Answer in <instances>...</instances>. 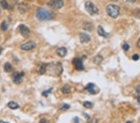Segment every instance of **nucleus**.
Returning <instances> with one entry per match:
<instances>
[{"mask_svg":"<svg viewBox=\"0 0 140 123\" xmlns=\"http://www.w3.org/2000/svg\"><path fill=\"white\" fill-rule=\"evenodd\" d=\"M19 29L20 33L24 37H28L29 34H30V30L24 24H21L19 26Z\"/></svg>","mask_w":140,"mask_h":123,"instance_id":"10","label":"nucleus"},{"mask_svg":"<svg viewBox=\"0 0 140 123\" xmlns=\"http://www.w3.org/2000/svg\"><path fill=\"white\" fill-rule=\"evenodd\" d=\"M83 106L86 108H88V109H90L93 107V104L90 101H85L83 103Z\"/></svg>","mask_w":140,"mask_h":123,"instance_id":"23","label":"nucleus"},{"mask_svg":"<svg viewBox=\"0 0 140 123\" xmlns=\"http://www.w3.org/2000/svg\"><path fill=\"white\" fill-rule=\"evenodd\" d=\"M47 6L55 9H59L63 7L64 3L63 0H51L47 3Z\"/></svg>","mask_w":140,"mask_h":123,"instance_id":"5","label":"nucleus"},{"mask_svg":"<svg viewBox=\"0 0 140 123\" xmlns=\"http://www.w3.org/2000/svg\"><path fill=\"white\" fill-rule=\"evenodd\" d=\"M137 46L139 48H140V39H139L138 41V42H137Z\"/></svg>","mask_w":140,"mask_h":123,"instance_id":"32","label":"nucleus"},{"mask_svg":"<svg viewBox=\"0 0 140 123\" xmlns=\"http://www.w3.org/2000/svg\"><path fill=\"white\" fill-rule=\"evenodd\" d=\"M0 3H1V5L3 9H6L9 8V5H8V2L6 1V0H1Z\"/></svg>","mask_w":140,"mask_h":123,"instance_id":"22","label":"nucleus"},{"mask_svg":"<svg viewBox=\"0 0 140 123\" xmlns=\"http://www.w3.org/2000/svg\"><path fill=\"white\" fill-rule=\"evenodd\" d=\"M60 90H61L62 93H64V94H69V93L71 92V88L70 86L66 85L64 86Z\"/></svg>","mask_w":140,"mask_h":123,"instance_id":"18","label":"nucleus"},{"mask_svg":"<svg viewBox=\"0 0 140 123\" xmlns=\"http://www.w3.org/2000/svg\"><path fill=\"white\" fill-rule=\"evenodd\" d=\"M127 1L128 2H130V3H134V2H135L136 0H127Z\"/></svg>","mask_w":140,"mask_h":123,"instance_id":"33","label":"nucleus"},{"mask_svg":"<svg viewBox=\"0 0 140 123\" xmlns=\"http://www.w3.org/2000/svg\"><path fill=\"white\" fill-rule=\"evenodd\" d=\"M85 8L89 14L90 15H95L98 12V9L92 1H88L85 4Z\"/></svg>","mask_w":140,"mask_h":123,"instance_id":"4","label":"nucleus"},{"mask_svg":"<svg viewBox=\"0 0 140 123\" xmlns=\"http://www.w3.org/2000/svg\"><path fill=\"white\" fill-rule=\"evenodd\" d=\"M138 103H140V96H139L138 97Z\"/></svg>","mask_w":140,"mask_h":123,"instance_id":"35","label":"nucleus"},{"mask_svg":"<svg viewBox=\"0 0 140 123\" xmlns=\"http://www.w3.org/2000/svg\"><path fill=\"white\" fill-rule=\"evenodd\" d=\"M36 47V43L33 41H29L21 45V49L23 50H31Z\"/></svg>","mask_w":140,"mask_h":123,"instance_id":"7","label":"nucleus"},{"mask_svg":"<svg viewBox=\"0 0 140 123\" xmlns=\"http://www.w3.org/2000/svg\"><path fill=\"white\" fill-rule=\"evenodd\" d=\"M39 123H49V121L45 118H42L39 121Z\"/></svg>","mask_w":140,"mask_h":123,"instance_id":"28","label":"nucleus"},{"mask_svg":"<svg viewBox=\"0 0 140 123\" xmlns=\"http://www.w3.org/2000/svg\"><path fill=\"white\" fill-rule=\"evenodd\" d=\"M111 1H116L118 0H111Z\"/></svg>","mask_w":140,"mask_h":123,"instance_id":"37","label":"nucleus"},{"mask_svg":"<svg viewBox=\"0 0 140 123\" xmlns=\"http://www.w3.org/2000/svg\"><path fill=\"white\" fill-rule=\"evenodd\" d=\"M0 27H1V29L3 31L5 32L8 30V24H7V23H6V21H3L1 24V26H0Z\"/></svg>","mask_w":140,"mask_h":123,"instance_id":"20","label":"nucleus"},{"mask_svg":"<svg viewBox=\"0 0 140 123\" xmlns=\"http://www.w3.org/2000/svg\"><path fill=\"white\" fill-rule=\"evenodd\" d=\"M1 50H2L1 49H0V54H1Z\"/></svg>","mask_w":140,"mask_h":123,"instance_id":"38","label":"nucleus"},{"mask_svg":"<svg viewBox=\"0 0 140 123\" xmlns=\"http://www.w3.org/2000/svg\"><path fill=\"white\" fill-rule=\"evenodd\" d=\"M52 89H53L52 88H51L49 89V90H45V91H44V92L42 93V95L43 96H44V97H47V96H48L49 94L52 92Z\"/></svg>","mask_w":140,"mask_h":123,"instance_id":"24","label":"nucleus"},{"mask_svg":"<svg viewBox=\"0 0 140 123\" xmlns=\"http://www.w3.org/2000/svg\"><path fill=\"white\" fill-rule=\"evenodd\" d=\"M70 108V106L69 105H68V104H63L62 105L60 106V110L64 111V110H69Z\"/></svg>","mask_w":140,"mask_h":123,"instance_id":"25","label":"nucleus"},{"mask_svg":"<svg viewBox=\"0 0 140 123\" xmlns=\"http://www.w3.org/2000/svg\"><path fill=\"white\" fill-rule=\"evenodd\" d=\"M130 49V45H128L127 43H125L123 45V49L125 50V51H128V50Z\"/></svg>","mask_w":140,"mask_h":123,"instance_id":"26","label":"nucleus"},{"mask_svg":"<svg viewBox=\"0 0 140 123\" xmlns=\"http://www.w3.org/2000/svg\"><path fill=\"white\" fill-rule=\"evenodd\" d=\"M74 123H79V118L77 116L75 117V118H74Z\"/></svg>","mask_w":140,"mask_h":123,"instance_id":"30","label":"nucleus"},{"mask_svg":"<svg viewBox=\"0 0 140 123\" xmlns=\"http://www.w3.org/2000/svg\"><path fill=\"white\" fill-rule=\"evenodd\" d=\"M126 123H133L131 121H127Z\"/></svg>","mask_w":140,"mask_h":123,"instance_id":"36","label":"nucleus"},{"mask_svg":"<svg viewBox=\"0 0 140 123\" xmlns=\"http://www.w3.org/2000/svg\"><path fill=\"white\" fill-rule=\"evenodd\" d=\"M0 12H1V9H0Z\"/></svg>","mask_w":140,"mask_h":123,"instance_id":"39","label":"nucleus"},{"mask_svg":"<svg viewBox=\"0 0 140 123\" xmlns=\"http://www.w3.org/2000/svg\"><path fill=\"white\" fill-rule=\"evenodd\" d=\"M89 123H98V121H97V119H96L93 118L90 121Z\"/></svg>","mask_w":140,"mask_h":123,"instance_id":"29","label":"nucleus"},{"mask_svg":"<svg viewBox=\"0 0 140 123\" xmlns=\"http://www.w3.org/2000/svg\"><path fill=\"white\" fill-rule=\"evenodd\" d=\"M56 53H57V55L59 56V57H64L67 55V49L65 47H60V48L56 50Z\"/></svg>","mask_w":140,"mask_h":123,"instance_id":"13","label":"nucleus"},{"mask_svg":"<svg viewBox=\"0 0 140 123\" xmlns=\"http://www.w3.org/2000/svg\"><path fill=\"white\" fill-rule=\"evenodd\" d=\"M13 70L12 65L9 62H6L4 65V71L6 73H9Z\"/></svg>","mask_w":140,"mask_h":123,"instance_id":"16","label":"nucleus"},{"mask_svg":"<svg viewBox=\"0 0 140 123\" xmlns=\"http://www.w3.org/2000/svg\"><path fill=\"white\" fill-rule=\"evenodd\" d=\"M83 29H85V30L90 31H92V29H93V25H92L91 23H86L84 24V27H83Z\"/></svg>","mask_w":140,"mask_h":123,"instance_id":"21","label":"nucleus"},{"mask_svg":"<svg viewBox=\"0 0 140 123\" xmlns=\"http://www.w3.org/2000/svg\"><path fill=\"white\" fill-rule=\"evenodd\" d=\"M83 114H84L85 116H86L85 117H87V119H90V116H89V115H88L87 114H86V113H83Z\"/></svg>","mask_w":140,"mask_h":123,"instance_id":"31","label":"nucleus"},{"mask_svg":"<svg viewBox=\"0 0 140 123\" xmlns=\"http://www.w3.org/2000/svg\"><path fill=\"white\" fill-rule=\"evenodd\" d=\"M85 90H87L89 93L92 94V95H95V94H96L98 92V89L97 88V87L95 86V84L92 83H90L86 86Z\"/></svg>","mask_w":140,"mask_h":123,"instance_id":"9","label":"nucleus"},{"mask_svg":"<svg viewBox=\"0 0 140 123\" xmlns=\"http://www.w3.org/2000/svg\"><path fill=\"white\" fill-rule=\"evenodd\" d=\"M0 123H9L8 122H6V121H0Z\"/></svg>","mask_w":140,"mask_h":123,"instance_id":"34","label":"nucleus"},{"mask_svg":"<svg viewBox=\"0 0 140 123\" xmlns=\"http://www.w3.org/2000/svg\"><path fill=\"white\" fill-rule=\"evenodd\" d=\"M97 32H98V34L99 36H102V37L105 38L108 37L109 34H108L107 32H106L105 31V30H104L102 26H98V29H97Z\"/></svg>","mask_w":140,"mask_h":123,"instance_id":"14","label":"nucleus"},{"mask_svg":"<svg viewBox=\"0 0 140 123\" xmlns=\"http://www.w3.org/2000/svg\"><path fill=\"white\" fill-rule=\"evenodd\" d=\"M73 63H74V66H75V69L77 70L80 71L84 70V67H83L82 59L76 57V58H75L73 60Z\"/></svg>","mask_w":140,"mask_h":123,"instance_id":"8","label":"nucleus"},{"mask_svg":"<svg viewBox=\"0 0 140 123\" xmlns=\"http://www.w3.org/2000/svg\"><path fill=\"white\" fill-rule=\"evenodd\" d=\"M24 72H15L12 75L13 81L16 84H20L23 81V77H24Z\"/></svg>","mask_w":140,"mask_h":123,"instance_id":"6","label":"nucleus"},{"mask_svg":"<svg viewBox=\"0 0 140 123\" xmlns=\"http://www.w3.org/2000/svg\"><path fill=\"white\" fill-rule=\"evenodd\" d=\"M79 38L81 43H85V42H89L90 41V37L89 34L85 32H80L79 34Z\"/></svg>","mask_w":140,"mask_h":123,"instance_id":"12","label":"nucleus"},{"mask_svg":"<svg viewBox=\"0 0 140 123\" xmlns=\"http://www.w3.org/2000/svg\"><path fill=\"white\" fill-rule=\"evenodd\" d=\"M63 71L62 65L59 62H52L49 63H46L45 73L52 77H59Z\"/></svg>","mask_w":140,"mask_h":123,"instance_id":"1","label":"nucleus"},{"mask_svg":"<svg viewBox=\"0 0 140 123\" xmlns=\"http://www.w3.org/2000/svg\"><path fill=\"white\" fill-rule=\"evenodd\" d=\"M45 67L46 63H42L39 67V68L38 70V73L39 75H43L45 73Z\"/></svg>","mask_w":140,"mask_h":123,"instance_id":"17","label":"nucleus"},{"mask_svg":"<svg viewBox=\"0 0 140 123\" xmlns=\"http://www.w3.org/2000/svg\"><path fill=\"white\" fill-rule=\"evenodd\" d=\"M132 59L133 60H134V61H137V60H138L139 59H140V56H139V55H138V54H134V55H133Z\"/></svg>","mask_w":140,"mask_h":123,"instance_id":"27","label":"nucleus"},{"mask_svg":"<svg viewBox=\"0 0 140 123\" xmlns=\"http://www.w3.org/2000/svg\"><path fill=\"white\" fill-rule=\"evenodd\" d=\"M36 17L39 21H49L55 17V14L45 8H39L37 11Z\"/></svg>","mask_w":140,"mask_h":123,"instance_id":"2","label":"nucleus"},{"mask_svg":"<svg viewBox=\"0 0 140 123\" xmlns=\"http://www.w3.org/2000/svg\"><path fill=\"white\" fill-rule=\"evenodd\" d=\"M8 107L10 108V109H11V110H17V109L20 108L18 103H17L16 102H14V101H13L8 103Z\"/></svg>","mask_w":140,"mask_h":123,"instance_id":"15","label":"nucleus"},{"mask_svg":"<svg viewBox=\"0 0 140 123\" xmlns=\"http://www.w3.org/2000/svg\"><path fill=\"white\" fill-rule=\"evenodd\" d=\"M28 5L25 2H21L18 5V10L21 14H24L27 12L29 10Z\"/></svg>","mask_w":140,"mask_h":123,"instance_id":"11","label":"nucleus"},{"mask_svg":"<svg viewBox=\"0 0 140 123\" xmlns=\"http://www.w3.org/2000/svg\"><path fill=\"white\" fill-rule=\"evenodd\" d=\"M103 59L102 56L100 55H96L94 58H93V62H94V63H95V64L99 65L101 63Z\"/></svg>","mask_w":140,"mask_h":123,"instance_id":"19","label":"nucleus"},{"mask_svg":"<svg viewBox=\"0 0 140 123\" xmlns=\"http://www.w3.org/2000/svg\"><path fill=\"white\" fill-rule=\"evenodd\" d=\"M120 11V8L117 5H109L107 7V14L113 18H116L119 15Z\"/></svg>","mask_w":140,"mask_h":123,"instance_id":"3","label":"nucleus"}]
</instances>
